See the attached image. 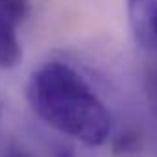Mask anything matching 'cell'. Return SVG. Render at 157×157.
Returning <instances> with one entry per match:
<instances>
[{"mask_svg": "<svg viewBox=\"0 0 157 157\" xmlns=\"http://www.w3.org/2000/svg\"><path fill=\"white\" fill-rule=\"evenodd\" d=\"M28 102L48 126L87 146H98L109 137L111 115L105 104L67 63L50 61L32 74Z\"/></svg>", "mask_w": 157, "mask_h": 157, "instance_id": "cell-1", "label": "cell"}, {"mask_svg": "<svg viewBox=\"0 0 157 157\" xmlns=\"http://www.w3.org/2000/svg\"><path fill=\"white\" fill-rule=\"evenodd\" d=\"M8 157H32V155H28L22 148H17V146H13L11 150H10V153H8Z\"/></svg>", "mask_w": 157, "mask_h": 157, "instance_id": "cell-4", "label": "cell"}, {"mask_svg": "<svg viewBox=\"0 0 157 157\" xmlns=\"http://www.w3.org/2000/svg\"><path fill=\"white\" fill-rule=\"evenodd\" d=\"M30 0H0V67L11 68L21 59L19 26L28 17Z\"/></svg>", "mask_w": 157, "mask_h": 157, "instance_id": "cell-2", "label": "cell"}, {"mask_svg": "<svg viewBox=\"0 0 157 157\" xmlns=\"http://www.w3.org/2000/svg\"><path fill=\"white\" fill-rule=\"evenodd\" d=\"M128 19L135 41L157 52V0H128Z\"/></svg>", "mask_w": 157, "mask_h": 157, "instance_id": "cell-3", "label": "cell"}]
</instances>
